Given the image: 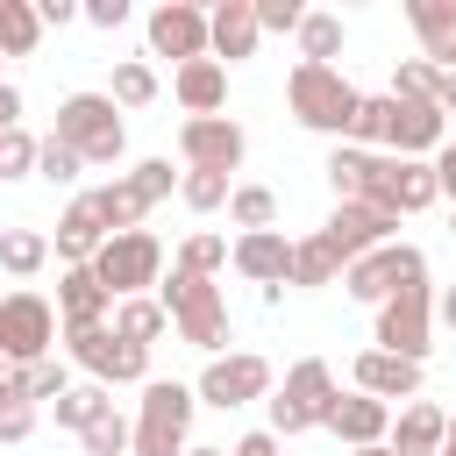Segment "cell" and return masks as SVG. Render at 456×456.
<instances>
[{
  "label": "cell",
  "mask_w": 456,
  "mask_h": 456,
  "mask_svg": "<svg viewBox=\"0 0 456 456\" xmlns=\"http://www.w3.org/2000/svg\"><path fill=\"white\" fill-rule=\"evenodd\" d=\"M285 100H292V114L306 121V128H321V135H349V121H356V107H363V93L335 71V64H292V78H285Z\"/></svg>",
  "instance_id": "cell-1"
},
{
  "label": "cell",
  "mask_w": 456,
  "mask_h": 456,
  "mask_svg": "<svg viewBox=\"0 0 456 456\" xmlns=\"http://www.w3.org/2000/svg\"><path fill=\"white\" fill-rule=\"evenodd\" d=\"M64 150H78V164H114L121 157V114H114V93H71L57 107V128H50Z\"/></svg>",
  "instance_id": "cell-2"
},
{
  "label": "cell",
  "mask_w": 456,
  "mask_h": 456,
  "mask_svg": "<svg viewBox=\"0 0 456 456\" xmlns=\"http://www.w3.org/2000/svg\"><path fill=\"white\" fill-rule=\"evenodd\" d=\"M192 385L178 378H150L142 385V413H135V456H185V428H192Z\"/></svg>",
  "instance_id": "cell-3"
},
{
  "label": "cell",
  "mask_w": 456,
  "mask_h": 456,
  "mask_svg": "<svg viewBox=\"0 0 456 456\" xmlns=\"http://www.w3.org/2000/svg\"><path fill=\"white\" fill-rule=\"evenodd\" d=\"M328 406H335V370L321 356H299L271 399V435H306V428H328Z\"/></svg>",
  "instance_id": "cell-4"
},
{
  "label": "cell",
  "mask_w": 456,
  "mask_h": 456,
  "mask_svg": "<svg viewBox=\"0 0 456 456\" xmlns=\"http://www.w3.org/2000/svg\"><path fill=\"white\" fill-rule=\"evenodd\" d=\"M399 164H406V157H385V150L335 142V157H328V185H335V200H363V207H385V214H399V207H392V200H399Z\"/></svg>",
  "instance_id": "cell-5"
},
{
  "label": "cell",
  "mask_w": 456,
  "mask_h": 456,
  "mask_svg": "<svg viewBox=\"0 0 456 456\" xmlns=\"http://www.w3.org/2000/svg\"><path fill=\"white\" fill-rule=\"evenodd\" d=\"M171 185H178V171H171L164 157H142L128 178L100 185V192H86V200H93V214L107 221V235H128V228H135V221H142V214H150V207H157Z\"/></svg>",
  "instance_id": "cell-6"
},
{
  "label": "cell",
  "mask_w": 456,
  "mask_h": 456,
  "mask_svg": "<svg viewBox=\"0 0 456 456\" xmlns=\"http://www.w3.org/2000/svg\"><path fill=\"white\" fill-rule=\"evenodd\" d=\"M164 314L178 321V335H185L192 349H221V342H228V306H221L214 278H200V271H171Z\"/></svg>",
  "instance_id": "cell-7"
},
{
  "label": "cell",
  "mask_w": 456,
  "mask_h": 456,
  "mask_svg": "<svg viewBox=\"0 0 456 456\" xmlns=\"http://www.w3.org/2000/svg\"><path fill=\"white\" fill-rule=\"evenodd\" d=\"M164 271V242L150 228H128V235H107V249L93 256V278L114 292V299H142V285H157Z\"/></svg>",
  "instance_id": "cell-8"
},
{
  "label": "cell",
  "mask_w": 456,
  "mask_h": 456,
  "mask_svg": "<svg viewBox=\"0 0 456 456\" xmlns=\"http://www.w3.org/2000/svg\"><path fill=\"white\" fill-rule=\"evenodd\" d=\"M64 342H71V356L93 370V385H142V378H150V349H135V342L114 335L107 321H100V328H64Z\"/></svg>",
  "instance_id": "cell-9"
},
{
  "label": "cell",
  "mask_w": 456,
  "mask_h": 456,
  "mask_svg": "<svg viewBox=\"0 0 456 456\" xmlns=\"http://www.w3.org/2000/svg\"><path fill=\"white\" fill-rule=\"evenodd\" d=\"M50 342H57L50 299H43V292H7V299H0V356L28 370V363L50 356Z\"/></svg>",
  "instance_id": "cell-10"
},
{
  "label": "cell",
  "mask_w": 456,
  "mask_h": 456,
  "mask_svg": "<svg viewBox=\"0 0 456 456\" xmlns=\"http://www.w3.org/2000/svg\"><path fill=\"white\" fill-rule=\"evenodd\" d=\"M413 278H428V256H420L413 242H385V249H370V256H356V264L342 271L349 299H370V306H385V299L406 292Z\"/></svg>",
  "instance_id": "cell-11"
},
{
  "label": "cell",
  "mask_w": 456,
  "mask_h": 456,
  "mask_svg": "<svg viewBox=\"0 0 456 456\" xmlns=\"http://www.w3.org/2000/svg\"><path fill=\"white\" fill-rule=\"evenodd\" d=\"M428 314H435L428 278H413L406 292H392V299L378 306V349H392V356L420 363V356H428Z\"/></svg>",
  "instance_id": "cell-12"
},
{
  "label": "cell",
  "mask_w": 456,
  "mask_h": 456,
  "mask_svg": "<svg viewBox=\"0 0 456 456\" xmlns=\"http://www.w3.org/2000/svg\"><path fill=\"white\" fill-rule=\"evenodd\" d=\"M271 392V363L256 356V349H235V356H214L207 370H200V399L207 406H249V399H264Z\"/></svg>",
  "instance_id": "cell-13"
},
{
  "label": "cell",
  "mask_w": 456,
  "mask_h": 456,
  "mask_svg": "<svg viewBox=\"0 0 456 456\" xmlns=\"http://www.w3.org/2000/svg\"><path fill=\"white\" fill-rule=\"evenodd\" d=\"M392 228H399V214H385V207H363V200H335V214H328V242H335V256L342 264H356V256H370V249H385L392 242Z\"/></svg>",
  "instance_id": "cell-14"
},
{
  "label": "cell",
  "mask_w": 456,
  "mask_h": 456,
  "mask_svg": "<svg viewBox=\"0 0 456 456\" xmlns=\"http://www.w3.org/2000/svg\"><path fill=\"white\" fill-rule=\"evenodd\" d=\"M178 150H185V164L192 171H235L242 164V128L228 121V114H192L185 128H178Z\"/></svg>",
  "instance_id": "cell-15"
},
{
  "label": "cell",
  "mask_w": 456,
  "mask_h": 456,
  "mask_svg": "<svg viewBox=\"0 0 456 456\" xmlns=\"http://www.w3.org/2000/svg\"><path fill=\"white\" fill-rule=\"evenodd\" d=\"M207 50H214V36H207V14H200V7L164 0V7L150 14V57H178V64H192V57H207Z\"/></svg>",
  "instance_id": "cell-16"
},
{
  "label": "cell",
  "mask_w": 456,
  "mask_h": 456,
  "mask_svg": "<svg viewBox=\"0 0 456 456\" xmlns=\"http://www.w3.org/2000/svg\"><path fill=\"white\" fill-rule=\"evenodd\" d=\"M442 142H449V114H442L435 100H399V93H392V142H385V150L428 157V150H442Z\"/></svg>",
  "instance_id": "cell-17"
},
{
  "label": "cell",
  "mask_w": 456,
  "mask_h": 456,
  "mask_svg": "<svg viewBox=\"0 0 456 456\" xmlns=\"http://www.w3.org/2000/svg\"><path fill=\"white\" fill-rule=\"evenodd\" d=\"M328 428H335L349 449H378V442L392 435V406H385V399H370V392H335Z\"/></svg>",
  "instance_id": "cell-18"
},
{
  "label": "cell",
  "mask_w": 456,
  "mask_h": 456,
  "mask_svg": "<svg viewBox=\"0 0 456 456\" xmlns=\"http://www.w3.org/2000/svg\"><path fill=\"white\" fill-rule=\"evenodd\" d=\"M207 36H214V64L228 57V64H242V57H256V0H221L214 14H207Z\"/></svg>",
  "instance_id": "cell-19"
},
{
  "label": "cell",
  "mask_w": 456,
  "mask_h": 456,
  "mask_svg": "<svg viewBox=\"0 0 456 456\" xmlns=\"http://www.w3.org/2000/svg\"><path fill=\"white\" fill-rule=\"evenodd\" d=\"M107 306H114V292L93 278V264H71V271L57 278V314H64V328H100Z\"/></svg>",
  "instance_id": "cell-20"
},
{
  "label": "cell",
  "mask_w": 456,
  "mask_h": 456,
  "mask_svg": "<svg viewBox=\"0 0 456 456\" xmlns=\"http://www.w3.org/2000/svg\"><path fill=\"white\" fill-rule=\"evenodd\" d=\"M235 271L256 278V285H292V242L278 228H256V235L235 242Z\"/></svg>",
  "instance_id": "cell-21"
},
{
  "label": "cell",
  "mask_w": 456,
  "mask_h": 456,
  "mask_svg": "<svg viewBox=\"0 0 456 456\" xmlns=\"http://www.w3.org/2000/svg\"><path fill=\"white\" fill-rule=\"evenodd\" d=\"M356 392H370V399H413L420 392V363H406L392 349H363L356 356Z\"/></svg>",
  "instance_id": "cell-22"
},
{
  "label": "cell",
  "mask_w": 456,
  "mask_h": 456,
  "mask_svg": "<svg viewBox=\"0 0 456 456\" xmlns=\"http://www.w3.org/2000/svg\"><path fill=\"white\" fill-rule=\"evenodd\" d=\"M442 442H449V413L442 406H428V399H413L399 420H392V456H442Z\"/></svg>",
  "instance_id": "cell-23"
},
{
  "label": "cell",
  "mask_w": 456,
  "mask_h": 456,
  "mask_svg": "<svg viewBox=\"0 0 456 456\" xmlns=\"http://www.w3.org/2000/svg\"><path fill=\"white\" fill-rule=\"evenodd\" d=\"M100 249H107V221L93 214V200H71V207H64V221H57V256L93 264Z\"/></svg>",
  "instance_id": "cell-24"
},
{
  "label": "cell",
  "mask_w": 456,
  "mask_h": 456,
  "mask_svg": "<svg viewBox=\"0 0 456 456\" xmlns=\"http://www.w3.org/2000/svg\"><path fill=\"white\" fill-rule=\"evenodd\" d=\"M178 100L192 107V114H221V100H228V64H214V57H192V64H178Z\"/></svg>",
  "instance_id": "cell-25"
},
{
  "label": "cell",
  "mask_w": 456,
  "mask_h": 456,
  "mask_svg": "<svg viewBox=\"0 0 456 456\" xmlns=\"http://www.w3.org/2000/svg\"><path fill=\"white\" fill-rule=\"evenodd\" d=\"M164 328H171L164 299H114V335H128L135 349H150V342H157Z\"/></svg>",
  "instance_id": "cell-26"
},
{
  "label": "cell",
  "mask_w": 456,
  "mask_h": 456,
  "mask_svg": "<svg viewBox=\"0 0 456 456\" xmlns=\"http://www.w3.org/2000/svg\"><path fill=\"white\" fill-rule=\"evenodd\" d=\"M335 271H349V264L335 256V242H328V235L292 242V285H335Z\"/></svg>",
  "instance_id": "cell-27"
},
{
  "label": "cell",
  "mask_w": 456,
  "mask_h": 456,
  "mask_svg": "<svg viewBox=\"0 0 456 456\" xmlns=\"http://www.w3.org/2000/svg\"><path fill=\"white\" fill-rule=\"evenodd\" d=\"M43 43V14L28 0H0V57H28Z\"/></svg>",
  "instance_id": "cell-28"
},
{
  "label": "cell",
  "mask_w": 456,
  "mask_h": 456,
  "mask_svg": "<svg viewBox=\"0 0 456 456\" xmlns=\"http://www.w3.org/2000/svg\"><path fill=\"white\" fill-rule=\"evenodd\" d=\"M50 264V242L36 235V228H0V271H14V278H36Z\"/></svg>",
  "instance_id": "cell-29"
},
{
  "label": "cell",
  "mask_w": 456,
  "mask_h": 456,
  "mask_svg": "<svg viewBox=\"0 0 456 456\" xmlns=\"http://www.w3.org/2000/svg\"><path fill=\"white\" fill-rule=\"evenodd\" d=\"M228 221H235L242 235L271 228V221H278V192H271V185H235V192H228Z\"/></svg>",
  "instance_id": "cell-30"
},
{
  "label": "cell",
  "mask_w": 456,
  "mask_h": 456,
  "mask_svg": "<svg viewBox=\"0 0 456 456\" xmlns=\"http://www.w3.org/2000/svg\"><path fill=\"white\" fill-rule=\"evenodd\" d=\"M435 200H442L435 164H428V157H406V164H399V200H392V207H399V214H420V207H435Z\"/></svg>",
  "instance_id": "cell-31"
},
{
  "label": "cell",
  "mask_w": 456,
  "mask_h": 456,
  "mask_svg": "<svg viewBox=\"0 0 456 456\" xmlns=\"http://www.w3.org/2000/svg\"><path fill=\"white\" fill-rule=\"evenodd\" d=\"M107 406H114V392H107V385H71V392L57 399V428H78V435H86Z\"/></svg>",
  "instance_id": "cell-32"
},
{
  "label": "cell",
  "mask_w": 456,
  "mask_h": 456,
  "mask_svg": "<svg viewBox=\"0 0 456 456\" xmlns=\"http://www.w3.org/2000/svg\"><path fill=\"white\" fill-rule=\"evenodd\" d=\"M406 21L420 28V43H428V57L456 36V0H406Z\"/></svg>",
  "instance_id": "cell-33"
},
{
  "label": "cell",
  "mask_w": 456,
  "mask_h": 456,
  "mask_svg": "<svg viewBox=\"0 0 456 456\" xmlns=\"http://www.w3.org/2000/svg\"><path fill=\"white\" fill-rule=\"evenodd\" d=\"M349 142H356V150H385V142H392V93H378V100H363V107H356Z\"/></svg>",
  "instance_id": "cell-34"
},
{
  "label": "cell",
  "mask_w": 456,
  "mask_h": 456,
  "mask_svg": "<svg viewBox=\"0 0 456 456\" xmlns=\"http://www.w3.org/2000/svg\"><path fill=\"white\" fill-rule=\"evenodd\" d=\"M299 50H306V64H328V57L342 50V21L321 14V7H306V21H299Z\"/></svg>",
  "instance_id": "cell-35"
},
{
  "label": "cell",
  "mask_w": 456,
  "mask_h": 456,
  "mask_svg": "<svg viewBox=\"0 0 456 456\" xmlns=\"http://www.w3.org/2000/svg\"><path fill=\"white\" fill-rule=\"evenodd\" d=\"M64 392H71V378H64V363H50V356H43V363H28V370L14 378V399H28V406H36V399H50V406H57Z\"/></svg>",
  "instance_id": "cell-36"
},
{
  "label": "cell",
  "mask_w": 456,
  "mask_h": 456,
  "mask_svg": "<svg viewBox=\"0 0 456 456\" xmlns=\"http://www.w3.org/2000/svg\"><path fill=\"white\" fill-rule=\"evenodd\" d=\"M78 442H86V456H128V449H135V428H128V420L107 406V413H100V420H93Z\"/></svg>",
  "instance_id": "cell-37"
},
{
  "label": "cell",
  "mask_w": 456,
  "mask_h": 456,
  "mask_svg": "<svg viewBox=\"0 0 456 456\" xmlns=\"http://www.w3.org/2000/svg\"><path fill=\"white\" fill-rule=\"evenodd\" d=\"M150 100H157V71L135 64V57L114 64V107H150Z\"/></svg>",
  "instance_id": "cell-38"
},
{
  "label": "cell",
  "mask_w": 456,
  "mask_h": 456,
  "mask_svg": "<svg viewBox=\"0 0 456 456\" xmlns=\"http://www.w3.org/2000/svg\"><path fill=\"white\" fill-rule=\"evenodd\" d=\"M228 256H235V249H228L221 235H185V242H178V271H200V278H214Z\"/></svg>",
  "instance_id": "cell-39"
},
{
  "label": "cell",
  "mask_w": 456,
  "mask_h": 456,
  "mask_svg": "<svg viewBox=\"0 0 456 456\" xmlns=\"http://www.w3.org/2000/svg\"><path fill=\"white\" fill-rule=\"evenodd\" d=\"M178 192H185V207L214 214V207H228V192H235V185H228L221 171H185V178H178Z\"/></svg>",
  "instance_id": "cell-40"
},
{
  "label": "cell",
  "mask_w": 456,
  "mask_h": 456,
  "mask_svg": "<svg viewBox=\"0 0 456 456\" xmlns=\"http://www.w3.org/2000/svg\"><path fill=\"white\" fill-rule=\"evenodd\" d=\"M86 164H78V150H64L57 135H43V150H36V178H50V185H71Z\"/></svg>",
  "instance_id": "cell-41"
},
{
  "label": "cell",
  "mask_w": 456,
  "mask_h": 456,
  "mask_svg": "<svg viewBox=\"0 0 456 456\" xmlns=\"http://www.w3.org/2000/svg\"><path fill=\"white\" fill-rule=\"evenodd\" d=\"M392 93H399V100H435V64H428V57H399Z\"/></svg>",
  "instance_id": "cell-42"
},
{
  "label": "cell",
  "mask_w": 456,
  "mask_h": 456,
  "mask_svg": "<svg viewBox=\"0 0 456 456\" xmlns=\"http://www.w3.org/2000/svg\"><path fill=\"white\" fill-rule=\"evenodd\" d=\"M36 150H43V142H36L28 128H7V135H0V178H21V171H36Z\"/></svg>",
  "instance_id": "cell-43"
},
{
  "label": "cell",
  "mask_w": 456,
  "mask_h": 456,
  "mask_svg": "<svg viewBox=\"0 0 456 456\" xmlns=\"http://www.w3.org/2000/svg\"><path fill=\"white\" fill-rule=\"evenodd\" d=\"M299 21H306L299 0H256V28H278V36L292 28V36H299Z\"/></svg>",
  "instance_id": "cell-44"
},
{
  "label": "cell",
  "mask_w": 456,
  "mask_h": 456,
  "mask_svg": "<svg viewBox=\"0 0 456 456\" xmlns=\"http://www.w3.org/2000/svg\"><path fill=\"white\" fill-rule=\"evenodd\" d=\"M28 428H36V406H28V399H7V406H0V442H21Z\"/></svg>",
  "instance_id": "cell-45"
},
{
  "label": "cell",
  "mask_w": 456,
  "mask_h": 456,
  "mask_svg": "<svg viewBox=\"0 0 456 456\" xmlns=\"http://www.w3.org/2000/svg\"><path fill=\"white\" fill-rule=\"evenodd\" d=\"M86 21L93 28H121L128 21V0H86Z\"/></svg>",
  "instance_id": "cell-46"
},
{
  "label": "cell",
  "mask_w": 456,
  "mask_h": 456,
  "mask_svg": "<svg viewBox=\"0 0 456 456\" xmlns=\"http://www.w3.org/2000/svg\"><path fill=\"white\" fill-rule=\"evenodd\" d=\"M435 185H442V200H456V135H449L442 157H435Z\"/></svg>",
  "instance_id": "cell-47"
},
{
  "label": "cell",
  "mask_w": 456,
  "mask_h": 456,
  "mask_svg": "<svg viewBox=\"0 0 456 456\" xmlns=\"http://www.w3.org/2000/svg\"><path fill=\"white\" fill-rule=\"evenodd\" d=\"M235 456H278V435H271V428H256V435H242V442H235Z\"/></svg>",
  "instance_id": "cell-48"
},
{
  "label": "cell",
  "mask_w": 456,
  "mask_h": 456,
  "mask_svg": "<svg viewBox=\"0 0 456 456\" xmlns=\"http://www.w3.org/2000/svg\"><path fill=\"white\" fill-rule=\"evenodd\" d=\"M36 14H43V28H64L78 7H71V0H36Z\"/></svg>",
  "instance_id": "cell-49"
},
{
  "label": "cell",
  "mask_w": 456,
  "mask_h": 456,
  "mask_svg": "<svg viewBox=\"0 0 456 456\" xmlns=\"http://www.w3.org/2000/svg\"><path fill=\"white\" fill-rule=\"evenodd\" d=\"M7 128H21V93H14V86H0V135H7Z\"/></svg>",
  "instance_id": "cell-50"
},
{
  "label": "cell",
  "mask_w": 456,
  "mask_h": 456,
  "mask_svg": "<svg viewBox=\"0 0 456 456\" xmlns=\"http://www.w3.org/2000/svg\"><path fill=\"white\" fill-rule=\"evenodd\" d=\"M435 107L456 114V71H435Z\"/></svg>",
  "instance_id": "cell-51"
},
{
  "label": "cell",
  "mask_w": 456,
  "mask_h": 456,
  "mask_svg": "<svg viewBox=\"0 0 456 456\" xmlns=\"http://www.w3.org/2000/svg\"><path fill=\"white\" fill-rule=\"evenodd\" d=\"M435 314H442V328H456V285H449V292L435 299Z\"/></svg>",
  "instance_id": "cell-52"
},
{
  "label": "cell",
  "mask_w": 456,
  "mask_h": 456,
  "mask_svg": "<svg viewBox=\"0 0 456 456\" xmlns=\"http://www.w3.org/2000/svg\"><path fill=\"white\" fill-rule=\"evenodd\" d=\"M428 64H435V71H456V36H449V43H442V50L428 57Z\"/></svg>",
  "instance_id": "cell-53"
},
{
  "label": "cell",
  "mask_w": 456,
  "mask_h": 456,
  "mask_svg": "<svg viewBox=\"0 0 456 456\" xmlns=\"http://www.w3.org/2000/svg\"><path fill=\"white\" fill-rule=\"evenodd\" d=\"M442 456H456V413H449V442H442Z\"/></svg>",
  "instance_id": "cell-54"
},
{
  "label": "cell",
  "mask_w": 456,
  "mask_h": 456,
  "mask_svg": "<svg viewBox=\"0 0 456 456\" xmlns=\"http://www.w3.org/2000/svg\"><path fill=\"white\" fill-rule=\"evenodd\" d=\"M185 456H228V449H207V442H200V449H185Z\"/></svg>",
  "instance_id": "cell-55"
},
{
  "label": "cell",
  "mask_w": 456,
  "mask_h": 456,
  "mask_svg": "<svg viewBox=\"0 0 456 456\" xmlns=\"http://www.w3.org/2000/svg\"><path fill=\"white\" fill-rule=\"evenodd\" d=\"M356 456H392V449H385V442H378V449H356Z\"/></svg>",
  "instance_id": "cell-56"
},
{
  "label": "cell",
  "mask_w": 456,
  "mask_h": 456,
  "mask_svg": "<svg viewBox=\"0 0 456 456\" xmlns=\"http://www.w3.org/2000/svg\"><path fill=\"white\" fill-rule=\"evenodd\" d=\"M449 235H456V221H449Z\"/></svg>",
  "instance_id": "cell-57"
}]
</instances>
